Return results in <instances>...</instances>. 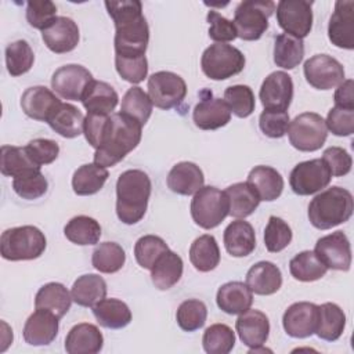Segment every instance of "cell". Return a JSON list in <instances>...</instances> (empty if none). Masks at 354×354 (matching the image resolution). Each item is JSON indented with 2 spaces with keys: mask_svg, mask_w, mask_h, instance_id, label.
Masks as SVG:
<instances>
[{
  "mask_svg": "<svg viewBox=\"0 0 354 354\" xmlns=\"http://www.w3.org/2000/svg\"><path fill=\"white\" fill-rule=\"evenodd\" d=\"M106 11L115 24V55H145L149 41V26L142 15V4L138 0L105 1Z\"/></svg>",
  "mask_w": 354,
  "mask_h": 354,
  "instance_id": "6da1fadb",
  "label": "cell"
},
{
  "mask_svg": "<svg viewBox=\"0 0 354 354\" xmlns=\"http://www.w3.org/2000/svg\"><path fill=\"white\" fill-rule=\"evenodd\" d=\"M142 126L133 118L112 112L108 116L100 147L94 153V163L109 167L119 163L141 141Z\"/></svg>",
  "mask_w": 354,
  "mask_h": 354,
  "instance_id": "7a4b0ae2",
  "label": "cell"
},
{
  "mask_svg": "<svg viewBox=\"0 0 354 354\" xmlns=\"http://www.w3.org/2000/svg\"><path fill=\"white\" fill-rule=\"evenodd\" d=\"M151 189V178L145 171L140 169L123 171L116 181L118 218L127 225L138 223L147 212Z\"/></svg>",
  "mask_w": 354,
  "mask_h": 354,
  "instance_id": "3957f363",
  "label": "cell"
},
{
  "mask_svg": "<svg viewBox=\"0 0 354 354\" xmlns=\"http://www.w3.org/2000/svg\"><path fill=\"white\" fill-rule=\"evenodd\" d=\"M354 210L353 195L342 187H330L315 195L308 205V220L318 230L346 223Z\"/></svg>",
  "mask_w": 354,
  "mask_h": 354,
  "instance_id": "277c9868",
  "label": "cell"
},
{
  "mask_svg": "<svg viewBox=\"0 0 354 354\" xmlns=\"http://www.w3.org/2000/svg\"><path fill=\"white\" fill-rule=\"evenodd\" d=\"M47 246L44 234L35 225H21L6 230L0 236L1 257L10 261L40 257Z\"/></svg>",
  "mask_w": 354,
  "mask_h": 354,
  "instance_id": "5b68a950",
  "label": "cell"
},
{
  "mask_svg": "<svg viewBox=\"0 0 354 354\" xmlns=\"http://www.w3.org/2000/svg\"><path fill=\"white\" fill-rule=\"evenodd\" d=\"M275 11V3L270 0H245L234 11L236 36L242 40H259L268 29V18Z\"/></svg>",
  "mask_w": 354,
  "mask_h": 354,
  "instance_id": "8992f818",
  "label": "cell"
},
{
  "mask_svg": "<svg viewBox=\"0 0 354 354\" xmlns=\"http://www.w3.org/2000/svg\"><path fill=\"white\" fill-rule=\"evenodd\" d=\"M230 214V202L225 191L216 187H202L191 201V216L196 225L212 230Z\"/></svg>",
  "mask_w": 354,
  "mask_h": 354,
  "instance_id": "52a82bcc",
  "label": "cell"
},
{
  "mask_svg": "<svg viewBox=\"0 0 354 354\" xmlns=\"http://www.w3.org/2000/svg\"><path fill=\"white\" fill-rule=\"evenodd\" d=\"M245 62L242 51L227 43L210 44L201 58L202 71L212 80H225L241 73Z\"/></svg>",
  "mask_w": 354,
  "mask_h": 354,
  "instance_id": "ba28073f",
  "label": "cell"
},
{
  "mask_svg": "<svg viewBox=\"0 0 354 354\" xmlns=\"http://www.w3.org/2000/svg\"><path fill=\"white\" fill-rule=\"evenodd\" d=\"M289 142L301 152L318 151L326 141L328 129L321 115L304 112L297 115L288 127Z\"/></svg>",
  "mask_w": 354,
  "mask_h": 354,
  "instance_id": "9c48e42d",
  "label": "cell"
},
{
  "mask_svg": "<svg viewBox=\"0 0 354 354\" xmlns=\"http://www.w3.org/2000/svg\"><path fill=\"white\" fill-rule=\"evenodd\" d=\"M148 95L152 105L160 109H171L178 106L187 95V84L184 79L169 71H159L148 79Z\"/></svg>",
  "mask_w": 354,
  "mask_h": 354,
  "instance_id": "30bf717a",
  "label": "cell"
},
{
  "mask_svg": "<svg viewBox=\"0 0 354 354\" xmlns=\"http://www.w3.org/2000/svg\"><path fill=\"white\" fill-rule=\"evenodd\" d=\"M332 174L322 158L297 163L290 174L289 184L295 194L306 196L313 195L329 185Z\"/></svg>",
  "mask_w": 354,
  "mask_h": 354,
  "instance_id": "8fae6325",
  "label": "cell"
},
{
  "mask_svg": "<svg viewBox=\"0 0 354 354\" xmlns=\"http://www.w3.org/2000/svg\"><path fill=\"white\" fill-rule=\"evenodd\" d=\"M313 1L281 0L275 6L277 22L285 33L297 39H304L313 28Z\"/></svg>",
  "mask_w": 354,
  "mask_h": 354,
  "instance_id": "7c38bea8",
  "label": "cell"
},
{
  "mask_svg": "<svg viewBox=\"0 0 354 354\" xmlns=\"http://www.w3.org/2000/svg\"><path fill=\"white\" fill-rule=\"evenodd\" d=\"M93 80L88 69L77 64H68L53 73L51 87L64 100L82 101Z\"/></svg>",
  "mask_w": 354,
  "mask_h": 354,
  "instance_id": "4fadbf2b",
  "label": "cell"
},
{
  "mask_svg": "<svg viewBox=\"0 0 354 354\" xmlns=\"http://www.w3.org/2000/svg\"><path fill=\"white\" fill-rule=\"evenodd\" d=\"M306 80L317 90H330L344 82V68L328 54H317L308 58L303 66Z\"/></svg>",
  "mask_w": 354,
  "mask_h": 354,
  "instance_id": "5bb4252c",
  "label": "cell"
},
{
  "mask_svg": "<svg viewBox=\"0 0 354 354\" xmlns=\"http://www.w3.org/2000/svg\"><path fill=\"white\" fill-rule=\"evenodd\" d=\"M314 253L326 268L348 271L351 266V246L343 231H335L319 238L315 243Z\"/></svg>",
  "mask_w": 354,
  "mask_h": 354,
  "instance_id": "9a60e30c",
  "label": "cell"
},
{
  "mask_svg": "<svg viewBox=\"0 0 354 354\" xmlns=\"http://www.w3.org/2000/svg\"><path fill=\"white\" fill-rule=\"evenodd\" d=\"M260 101L264 109L286 111L293 98V80L283 71L270 73L261 83Z\"/></svg>",
  "mask_w": 354,
  "mask_h": 354,
  "instance_id": "2e32d148",
  "label": "cell"
},
{
  "mask_svg": "<svg viewBox=\"0 0 354 354\" xmlns=\"http://www.w3.org/2000/svg\"><path fill=\"white\" fill-rule=\"evenodd\" d=\"M282 325L290 337L304 339L314 335L318 325V306L310 301L293 303L283 313Z\"/></svg>",
  "mask_w": 354,
  "mask_h": 354,
  "instance_id": "e0dca14e",
  "label": "cell"
},
{
  "mask_svg": "<svg viewBox=\"0 0 354 354\" xmlns=\"http://www.w3.org/2000/svg\"><path fill=\"white\" fill-rule=\"evenodd\" d=\"M328 37L339 48H354V1L337 0L328 24Z\"/></svg>",
  "mask_w": 354,
  "mask_h": 354,
  "instance_id": "ac0fdd59",
  "label": "cell"
},
{
  "mask_svg": "<svg viewBox=\"0 0 354 354\" xmlns=\"http://www.w3.org/2000/svg\"><path fill=\"white\" fill-rule=\"evenodd\" d=\"M41 39L53 53H69L77 46L80 39L77 24L68 17H57L50 26L41 30Z\"/></svg>",
  "mask_w": 354,
  "mask_h": 354,
  "instance_id": "d6986e66",
  "label": "cell"
},
{
  "mask_svg": "<svg viewBox=\"0 0 354 354\" xmlns=\"http://www.w3.org/2000/svg\"><path fill=\"white\" fill-rule=\"evenodd\" d=\"M61 104V100L46 86H32L21 97V108L25 115L40 122H47Z\"/></svg>",
  "mask_w": 354,
  "mask_h": 354,
  "instance_id": "ffe728a7",
  "label": "cell"
},
{
  "mask_svg": "<svg viewBox=\"0 0 354 354\" xmlns=\"http://www.w3.org/2000/svg\"><path fill=\"white\" fill-rule=\"evenodd\" d=\"M192 119L201 130H217L231 120V111L224 100L212 97V93H209L195 105Z\"/></svg>",
  "mask_w": 354,
  "mask_h": 354,
  "instance_id": "44dd1931",
  "label": "cell"
},
{
  "mask_svg": "<svg viewBox=\"0 0 354 354\" xmlns=\"http://www.w3.org/2000/svg\"><path fill=\"white\" fill-rule=\"evenodd\" d=\"M235 328L241 342L249 348L263 346L270 335L268 317L259 310H246L239 314Z\"/></svg>",
  "mask_w": 354,
  "mask_h": 354,
  "instance_id": "7402d4cb",
  "label": "cell"
},
{
  "mask_svg": "<svg viewBox=\"0 0 354 354\" xmlns=\"http://www.w3.org/2000/svg\"><path fill=\"white\" fill-rule=\"evenodd\" d=\"M58 319L53 313L39 310L29 315L24 325V339L30 346H47L58 335Z\"/></svg>",
  "mask_w": 354,
  "mask_h": 354,
  "instance_id": "603a6c76",
  "label": "cell"
},
{
  "mask_svg": "<svg viewBox=\"0 0 354 354\" xmlns=\"http://www.w3.org/2000/svg\"><path fill=\"white\" fill-rule=\"evenodd\" d=\"M104 336L100 329L88 322H82L71 328L65 337L68 354H97L102 350Z\"/></svg>",
  "mask_w": 354,
  "mask_h": 354,
  "instance_id": "cb8c5ba5",
  "label": "cell"
},
{
  "mask_svg": "<svg viewBox=\"0 0 354 354\" xmlns=\"http://www.w3.org/2000/svg\"><path fill=\"white\" fill-rule=\"evenodd\" d=\"M167 187L178 195H194L203 187L205 177L194 162H178L171 167L166 178Z\"/></svg>",
  "mask_w": 354,
  "mask_h": 354,
  "instance_id": "d4e9b609",
  "label": "cell"
},
{
  "mask_svg": "<svg viewBox=\"0 0 354 354\" xmlns=\"http://www.w3.org/2000/svg\"><path fill=\"white\" fill-rule=\"evenodd\" d=\"M217 306L230 315H239L250 308L253 293L249 286L241 281H231L221 285L216 295Z\"/></svg>",
  "mask_w": 354,
  "mask_h": 354,
  "instance_id": "484cf974",
  "label": "cell"
},
{
  "mask_svg": "<svg viewBox=\"0 0 354 354\" xmlns=\"http://www.w3.org/2000/svg\"><path fill=\"white\" fill-rule=\"evenodd\" d=\"M246 285L252 293L260 296L274 295L282 286L281 270L271 261H259L246 272Z\"/></svg>",
  "mask_w": 354,
  "mask_h": 354,
  "instance_id": "4316f807",
  "label": "cell"
},
{
  "mask_svg": "<svg viewBox=\"0 0 354 354\" xmlns=\"http://www.w3.org/2000/svg\"><path fill=\"white\" fill-rule=\"evenodd\" d=\"M225 250L234 257L249 256L256 248V234L250 223L245 220H235L224 230Z\"/></svg>",
  "mask_w": 354,
  "mask_h": 354,
  "instance_id": "83f0119b",
  "label": "cell"
},
{
  "mask_svg": "<svg viewBox=\"0 0 354 354\" xmlns=\"http://www.w3.org/2000/svg\"><path fill=\"white\" fill-rule=\"evenodd\" d=\"M248 183L256 189L260 201H275L283 189V178L281 173L271 166H254L248 174Z\"/></svg>",
  "mask_w": 354,
  "mask_h": 354,
  "instance_id": "f1b7e54d",
  "label": "cell"
},
{
  "mask_svg": "<svg viewBox=\"0 0 354 354\" xmlns=\"http://www.w3.org/2000/svg\"><path fill=\"white\" fill-rule=\"evenodd\" d=\"M72 295L59 282H48L43 285L35 297V307L53 313L57 318H62L71 308Z\"/></svg>",
  "mask_w": 354,
  "mask_h": 354,
  "instance_id": "f546056e",
  "label": "cell"
},
{
  "mask_svg": "<svg viewBox=\"0 0 354 354\" xmlns=\"http://www.w3.org/2000/svg\"><path fill=\"white\" fill-rule=\"evenodd\" d=\"M118 101L119 95L111 84L101 80H93L86 90L82 104L87 113L111 115L116 108Z\"/></svg>",
  "mask_w": 354,
  "mask_h": 354,
  "instance_id": "4dcf8cb0",
  "label": "cell"
},
{
  "mask_svg": "<svg viewBox=\"0 0 354 354\" xmlns=\"http://www.w3.org/2000/svg\"><path fill=\"white\" fill-rule=\"evenodd\" d=\"M184 263L183 259L170 249L165 252L155 266L151 268V279L155 288L159 290H167L173 288L183 277Z\"/></svg>",
  "mask_w": 354,
  "mask_h": 354,
  "instance_id": "1f68e13d",
  "label": "cell"
},
{
  "mask_svg": "<svg viewBox=\"0 0 354 354\" xmlns=\"http://www.w3.org/2000/svg\"><path fill=\"white\" fill-rule=\"evenodd\" d=\"M48 126L65 138L79 137L84 130V116L72 104L62 102L47 120Z\"/></svg>",
  "mask_w": 354,
  "mask_h": 354,
  "instance_id": "d6a6232c",
  "label": "cell"
},
{
  "mask_svg": "<svg viewBox=\"0 0 354 354\" xmlns=\"http://www.w3.org/2000/svg\"><path fill=\"white\" fill-rule=\"evenodd\" d=\"M72 300L82 307H94L106 296V282L97 274L79 277L71 289Z\"/></svg>",
  "mask_w": 354,
  "mask_h": 354,
  "instance_id": "836d02e7",
  "label": "cell"
},
{
  "mask_svg": "<svg viewBox=\"0 0 354 354\" xmlns=\"http://www.w3.org/2000/svg\"><path fill=\"white\" fill-rule=\"evenodd\" d=\"M93 308L97 322L108 329H122L131 322L129 306L119 299H102Z\"/></svg>",
  "mask_w": 354,
  "mask_h": 354,
  "instance_id": "e575fe53",
  "label": "cell"
},
{
  "mask_svg": "<svg viewBox=\"0 0 354 354\" xmlns=\"http://www.w3.org/2000/svg\"><path fill=\"white\" fill-rule=\"evenodd\" d=\"M106 167L97 163H86L77 167L72 177V188L76 195L87 196L97 194L108 180Z\"/></svg>",
  "mask_w": 354,
  "mask_h": 354,
  "instance_id": "d590c367",
  "label": "cell"
},
{
  "mask_svg": "<svg viewBox=\"0 0 354 354\" xmlns=\"http://www.w3.org/2000/svg\"><path fill=\"white\" fill-rule=\"evenodd\" d=\"M230 202V216L245 218L250 216L260 203L256 189L248 183H235L225 189Z\"/></svg>",
  "mask_w": 354,
  "mask_h": 354,
  "instance_id": "8d00e7d4",
  "label": "cell"
},
{
  "mask_svg": "<svg viewBox=\"0 0 354 354\" xmlns=\"http://www.w3.org/2000/svg\"><path fill=\"white\" fill-rule=\"evenodd\" d=\"M346 326V314L335 303H324L318 306L317 336L326 342L337 340Z\"/></svg>",
  "mask_w": 354,
  "mask_h": 354,
  "instance_id": "74e56055",
  "label": "cell"
},
{
  "mask_svg": "<svg viewBox=\"0 0 354 354\" xmlns=\"http://www.w3.org/2000/svg\"><path fill=\"white\" fill-rule=\"evenodd\" d=\"M189 260L201 272L214 270L220 263V249L213 235L205 234L198 236L189 248Z\"/></svg>",
  "mask_w": 354,
  "mask_h": 354,
  "instance_id": "f35d334b",
  "label": "cell"
},
{
  "mask_svg": "<svg viewBox=\"0 0 354 354\" xmlns=\"http://www.w3.org/2000/svg\"><path fill=\"white\" fill-rule=\"evenodd\" d=\"M64 234L72 243L80 246L95 245L101 238V225L95 218L80 214L66 223Z\"/></svg>",
  "mask_w": 354,
  "mask_h": 354,
  "instance_id": "ab89813d",
  "label": "cell"
},
{
  "mask_svg": "<svg viewBox=\"0 0 354 354\" xmlns=\"http://www.w3.org/2000/svg\"><path fill=\"white\" fill-rule=\"evenodd\" d=\"M304 57V43L301 39L281 33L274 43V62L283 69L296 68Z\"/></svg>",
  "mask_w": 354,
  "mask_h": 354,
  "instance_id": "60d3db41",
  "label": "cell"
},
{
  "mask_svg": "<svg viewBox=\"0 0 354 354\" xmlns=\"http://www.w3.org/2000/svg\"><path fill=\"white\" fill-rule=\"evenodd\" d=\"M289 271L297 281L313 282L321 279L326 274L328 268L318 259L314 250H303L292 257L289 261Z\"/></svg>",
  "mask_w": 354,
  "mask_h": 354,
  "instance_id": "b9f144b4",
  "label": "cell"
},
{
  "mask_svg": "<svg viewBox=\"0 0 354 354\" xmlns=\"http://www.w3.org/2000/svg\"><path fill=\"white\" fill-rule=\"evenodd\" d=\"M0 153V170L3 176L18 177L29 170L40 169V166L35 165L29 158L25 147H14V145H3Z\"/></svg>",
  "mask_w": 354,
  "mask_h": 354,
  "instance_id": "7bdbcfd3",
  "label": "cell"
},
{
  "mask_svg": "<svg viewBox=\"0 0 354 354\" xmlns=\"http://www.w3.org/2000/svg\"><path fill=\"white\" fill-rule=\"evenodd\" d=\"M126 261V253L123 248L116 242L100 243L91 256L93 267L104 274L118 272Z\"/></svg>",
  "mask_w": 354,
  "mask_h": 354,
  "instance_id": "ee69618b",
  "label": "cell"
},
{
  "mask_svg": "<svg viewBox=\"0 0 354 354\" xmlns=\"http://www.w3.org/2000/svg\"><path fill=\"white\" fill-rule=\"evenodd\" d=\"M120 112L137 120L144 126L152 113V101L149 95L138 86L130 87L122 98Z\"/></svg>",
  "mask_w": 354,
  "mask_h": 354,
  "instance_id": "f6af8a7d",
  "label": "cell"
},
{
  "mask_svg": "<svg viewBox=\"0 0 354 354\" xmlns=\"http://www.w3.org/2000/svg\"><path fill=\"white\" fill-rule=\"evenodd\" d=\"M35 54L26 40H15L6 47V66L11 76H21L33 66Z\"/></svg>",
  "mask_w": 354,
  "mask_h": 354,
  "instance_id": "bcb514c9",
  "label": "cell"
},
{
  "mask_svg": "<svg viewBox=\"0 0 354 354\" xmlns=\"http://www.w3.org/2000/svg\"><path fill=\"white\" fill-rule=\"evenodd\" d=\"M202 344L207 354H228L235 346V333L225 324H213L205 330Z\"/></svg>",
  "mask_w": 354,
  "mask_h": 354,
  "instance_id": "7dc6e473",
  "label": "cell"
},
{
  "mask_svg": "<svg viewBox=\"0 0 354 354\" xmlns=\"http://www.w3.org/2000/svg\"><path fill=\"white\" fill-rule=\"evenodd\" d=\"M48 181L40 169L29 170L12 180V189L18 196L26 201L39 199L47 192Z\"/></svg>",
  "mask_w": 354,
  "mask_h": 354,
  "instance_id": "c3c4849f",
  "label": "cell"
},
{
  "mask_svg": "<svg viewBox=\"0 0 354 354\" xmlns=\"http://www.w3.org/2000/svg\"><path fill=\"white\" fill-rule=\"evenodd\" d=\"M207 318L206 304L198 299H188L183 301L176 313L178 326L185 332L201 329Z\"/></svg>",
  "mask_w": 354,
  "mask_h": 354,
  "instance_id": "681fc988",
  "label": "cell"
},
{
  "mask_svg": "<svg viewBox=\"0 0 354 354\" xmlns=\"http://www.w3.org/2000/svg\"><path fill=\"white\" fill-rule=\"evenodd\" d=\"M169 250L166 242L158 235H144L134 245V257L140 267L151 270L158 259Z\"/></svg>",
  "mask_w": 354,
  "mask_h": 354,
  "instance_id": "f907efd6",
  "label": "cell"
},
{
  "mask_svg": "<svg viewBox=\"0 0 354 354\" xmlns=\"http://www.w3.org/2000/svg\"><path fill=\"white\" fill-rule=\"evenodd\" d=\"M224 101L230 106L231 113L238 118H248L253 113L256 101L253 90L246 84H234L225 88Z\"/></svg>",
  "mask_w": 354,
  "mask_h": 354,
  "instance_id": "816d5d0a",
  "label": "cell"
},
{
  "mask_svg": "<svg viewBox=\"0 0 354 354\" xmlns=\"http://www.w3.org/2000/svg\"><path fill=\"white\" fill-rule=\"evenodd\" d=\"M292 228L281 217L271 216L264 230V245L271 253L283 250L292 241Z\"/></svg>",
  "mask_w": 354,
  "mask_h": 354,
  "instance_id": "f5cc1de1",
  "label": "cell"
},
{
  "mask_svg": "<svg viewBox=\"0 0 354 354\" xmlns=\"http://www.w3.org/2000/svg\"><path fill=\"white\" fill-rule=\"evenodd\" d=\"M115 66L120 77L133 84L141 83L148 75V61L145 55H141V57L115 55Z\"/></svg>",
  "mask_w": 354,
  "mask_h": 354,
  "instance_id": "db71d44e",
  "label": "cell"
},
{
  "mask_svg": "<svg viewBox=\"0 0 354 354\" xmlns=\"http://www.w3.org/2000/svg\"><path fill=\"white\" fill-rule=\"evenodd\" d=\"M57 6L50 0H30L26 4V21L30 26L44 30L57 18Z\"/></svg>",
  "mask_w": 354,
  "mask_h": 354,
  "instance_id": "11a10c76",
  "label": "cell"
},
{
  "mask_svg": "<svg viewBox=\"0 0 354 354\" xmlns=\"http://www.w3.org/2000/svg\"><path fill=\"white\" fill-rule=\"evenodd\" d=\"M290 119L286 111L264 109L259 118L260 130L271 138H281L286 134Z\"/></svg>",
  "mask_w": 354,
  "mask_h": 354,
  "instance_id": "9f6ffc18",
  "label": "cell"
},
{
  "mask_svg": "<svg viewBox=\"0 0 354 354\" xmlns=\"http://www.w3.org/2000/svg\"><path fill=\"white\" fill-rule=\"evenodd\" d=\"M326 129L337 137H348L354 133V109L333 106L329 109L326 120Z\"/></svg>",
  "mask_w": 354,
  "mask_h": 354,
  "instance_id": "6f0895ef",
  "label": "cell"
},
{
  "mask_svg": "<svg viewBox=\"0 0 354 354\" xmlns=\"http://www.w3.org/2000/svg\"><path fill=\"white\" fill-rule=\"evenodd\" d=\"M25 149L33 163L40 167L53 163L59 153L58 142L50 138H35L25 147Z\"/></svg>",
  "mask_w": 354,
  "mask_h": 354,
  "instance_id": "680465c9",
  "label": "cell"
},
{
  "mask_svg": "<svg viewBox=\"0 0 354 354\" xmlns=\"http://www.w3.org/2000/svg\"><path fill=\"white\" fill-rule=\"evenodd\" d=\"M207 22H209V37L217 43H228L235 40L236 29L232 21L227 19L220 12L210 10L207 12Z\"/></svg>",
  "mask_w": 354,
  "mask_h": 354,
  "instance_id": "91938a15",
  "label": "cell"
},
{
  "mask_svg": "<svg viewBox=\"0 0 354 354\" xmlns=\"http://www.w3.org/2000/svg\"><path fill=\"white\" fill-rule=\"evenodd\" d=\"M322 160L330 170L332 177H342L350 173L353 166L351 155L342 147H329L322 153Z\"/></svg>",
  "mask_w": 354,
  "mask_h": 354,
  "instance_id": "94428289",
  "label": "cell"
},
{
  "mask_svg": "<svg viewBox=\"0 0 354 354\" xmlns=\"http://www.w3.org/2000/svg\"><path fill=\"white\" fill-rule=\"evenodd\" d=\"M108 116L109 115L87 113V116L84 118V130H83L84 137H86L87 142L95 149L100 147Z\"/></svg>",
  "mask_w": 354,
  "mask_h": 354,
  "instance_id": "6125c7cd",
  "label": "cell"
},
{
  "mask_svg": "<svg viewBox=\"0 0 354 354\" xmlns=\"http://www.w3.org/2000/svg\"><path fill=\"white\" fill-rule=\"evenodd\" d=\"M353 86H354L353 79H347L339 84L333 95L335 106L354 109V93H353L354 87Z\"/></svg>",
  "mask_w": 354,
  "mask_h": 354,
  "instance_id": "be15d7a7",
  "label": "cell"
}]
</instances>
